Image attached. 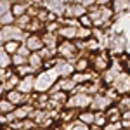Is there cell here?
I'll list each match as a JSON object with an SVG mask.
<instances>
[{
    "instance_id": "1",
    "label": "cell",
    "mask_w": 130,
    "mask_h": 130,
    "mask_svg": "<svg viewBox=\"0 0 130 130\" xmlns=\"http://www.w3.org/2000/svg\"><path fill=\"white\" fill-rule=\"evenodd\" d=\"M59 82V75L54 70H42L38 75H35V92L37 94H49L50 89Z\"/></svg>"
},
{
    "instance_id": "2",
    "label": "cell",
    "mask_w": 130,
    "mask_h": 130,
    "mask_svg": "<svg viewBox=\"0 0 130 130\" xmlns=\"http://www.w3.org/2000/svg\"><path fill=\"white\" fill-rule=\"evenodd\" d=\"M90 102H92V95L89 94H83V92H75L71 94L68 101H66V108L68 109H82L83 108H90Z\"/></svg>"
},
{
    "instance_id": "3",
    "label": "cell",
    "mask_w": 130,
    "mask_h": 130,
    "mask_svg": "<svg viewBox=\"0 0 130 130\" xmlns=\"http://www.w3.org/2000/svg\"><path fill=\"white\" fill-rule=\"evenodd\" d=\"M57 54H59L64 61H68V62H75V61L80 57V52L76 50L75 43H73V42H66V40H62L59 45H57Z\"/></svg>"
},
{
    "instance_id": "4",
    "label": "cell",
    "mask_w": 130,
    "mask_h": 130,
    "mask_svg": "<svg viewBox=\"0 0 130 130\" xmlns=\"http://www.w3.org/2000/svg\"><path fill=\"white\" fill-rule=\"evenodd\" d=\"M0 31H2L4 42H19V43H24V40L28 38V33L23 31V30H19L16 24L5 26V28H2Z\"/></svg>"
},
{
    "instance_id": "5",
    "label": "cell",
    "mask_w": 130,
    "mask_h": 130,
    "mask_svg": "<svg viewBox=\"0 0 130 130\" xmlns=\"http://www.w3.org/2000/svg\"><path fill=\"white\" fill-rule=\"evenodd\" d=\"M54 70L57 71L59 78H71V76L75 75V66H73V62H68V61H64V59H57V57H56V66H54Z\"/></svg>"
},
{
    "instance_id": "6",
    "label": "cell",
    "mask_w": 130,
    "mask_h": 130,
    "mask_svg": "<svg viewBox=\"0 0 130 130\" xmlns=\"http://www.w3.org/2000/svg\"><path fill=\"white\" fill-rule=\"evenodd\" d=\"M108 68H109V57H108L106 52L92 57V71L94 73H104Z\"/></svg>"
},
{
    "instance_id": "7",
    "label": "cell",
    "mask_w": 130,
    "mask_h": 130,
    "mask_svg": "<svg viewBox=\"0 0 130 130\" xmlns=\"http://www.w3.org/2000/svg\"><path fill=\"white\" fill-rule=\"evenodd\" d=\"M111 87L116 90L118 94H125V92H130V75L120 73V75L116 76V80L113 82V85H111Z\"/></svg>"
},
{
    "instance_id": "8",
    "label": "cell",
    "mask_w": 130,
    "mask_h": 130,
    "mask_svg": "<svg viewBox=\"0 0 130 130\" xmlns=\"http://www.w3.org/2000/svg\"><path fill=\"white\" fill-rule=\"evenodd\" d=\"M120 73H121V64L118 62V61H115L109 68L102 73V82H104V83H108V85H111L113 82L116 80V76H118Z\"/></svg>"
},
{
    "instance_id": "9",
    "label": "cell",
    "mask_w": 130,
    "mask_h": 130,
    "mask_svg": "<svg viewBox=\"0 0 130 130\" xmlns=\"http://www.w3.org/2000/svg\"><path fill=\"white\" fill-rule=\"evenodd\" d=\"M18 92H21L23 95H30L35 92V75H30V76H24L21 78L19 85H18Z\"/></svg>"
},
{
    "instance_id": "10",
    "label": "cell",
    "mask_w": 130,
    "mask_h": 130,
    "mask_svg": "<svg viewBox=\"0 0 130 130\" xmlns=\"http://www.w3.org/2000/svg\"><path fill=\"white\" fill-rule=\"evenodd\" d=\"M28 97L30 95H23L18 90H10V92H5V99L9 101L14 108H19L23 104H28Z\"/></svg>"
},
{
    "instance_id": "11",
    "label": "cell",
    "mask_w": 130,
    "mask_h": 130,
    "mask_svg": "<svg viewBox=\"0 0 130 130\" xmlns=\"http://www.w3.org/2000/svg\"><path fill=\"white\" fill-rule=\"evenodd\" d=\"M111 106V101H108L102 94H95V95H92V102H90V108H92V111L95 113V111H104L108 109Z\"/></svg>"
},
{
    "instance_id": "12",
    "label": "cell",
    "mask_w": 130,
    "mask_h": 130,
    "mask_svg": "<svg viewBox=\"0 0 130 130\" xmlns=\"http://www.w3.org/2000/svg\"><path fill=\"white\" fill-rule=\"evenodd\" d=\"M43 9L49 10L50 14H54L56 18H64V10H66V4L64 2H45Z\"/></svg>"
},
{
    "instance_id": "13",
    "label": "cell",
    "mask_w": 130,
    "mask_h": 130,
    "mask_svg": "<svg viewBox=\"0 0 130 130\" xmlns=\"http://www.w3.org/2000/svg\"><path fill=\"white\" fill-rule=\"evenodd\" d=\"M23 45L30 50L31 54H33V52H40V50L43 49V43H42V37L40 35H28V38L24 40Z\"/></svg>"
},
{
    "instance_id": "14",
    "label": "cell",
    "mask_w": 130,
    "mask_h": 130,
    "mask_svg": "<svg viewBox=\"0 0 130 130\" xmlns=\"http://www.w3.org/2000/svg\"><path fill=\"white\" fill-rule=\"evenodd\" d=\"M42 43L45 49H50V50H57V45H59V37L57 33H43L42 35Z\"/></svg>"
},
{
    "instance_id": "15",
    "label": "cell",
    "mask_w": 130,
    "mask_h": 130,
    "mask_svg": "<svg viewBox=\"0 0 130 130\" xmlns=\"http://www.w3.org/2000/svg\"><path fill=\"white\" fill-rule=\"evenodd\" d=\"M33 111H35L33 106H30V104H23V106H19V108H16L12 115H14L16 121H23V120H28Z\"/></svg>"
},
{
    "instance_id": "16",
    "label": "cell",
    "mask_w": 130,
    "mask_h": 130,
    "mask_svg": "<svg viewBox=\"0 0 130 130\" xmlns=\"http://www.w3.org/2000/svg\"><path fill=\"white\" fill-rule=\"evenodd\" d=\"M76 30L78 28H75V26H61V30L57 31V37H61L66 42H73L76 40Z\"/></svg>"
},
{
    "instance_id": "17",
    "label": "cell",
    "mask_w": 130,
    "mask_h": 130,
    "mask_svg": "<svg viewBox=\"0 0 130 130\" xmlns=\"http://www.w3.org/2000/svg\"><path fill=\"white\" fill-rule=\"evenodd\" d=\"M28 7H30V2H14L12 7H10V12H12V16L18 19V18L24 16V14L28 12Z\"/></svg>"
},
{
    "instance_id": "18",
    "label": "cell",
    "mask_w": 130,
    "mask_h": 130,
    "mask_svg": "<svg viewBox=\"0 0 130 130\" xmlns=\"http://www.w3.org/2000/svg\"><path fill=\"white\" fill-rule=\"evenodd\" d=\"M57 85H59L61 92H66L68 95L70 94H75V90H76V85H75V82L71 80V78H59Z\"/></svg>"
},
{
    "instance_id": "19",
    "label": "cell",
    "mask_w": 130,
    "mask_h": 130,
    "mask_svg": "<svg viewBox=\"0 0 130 130\" xmlns=\"http://www.w3.org/2000/svg\"><path fill=\"white\" fill-rule=\"evenodd\" d=\"M78 121H80L82 125H85V127H90V125H94V118H95V113L94 111H82L78 113Z\"/></svg>"
},
{
    "instance_id": "20",
    "label": "cell",
    "mask_w": 130,
    "mask_h": 130,
    "mask_svg": "<svg viewBox=\"0 0 130 130\" xmlns=\"http://www.w3.org/2000/svg\"><path fill=\"white\" fill-rule=\"evenodd\" d=\"M19 82H21V78L16 75V73H12L7 80L4 82L2 85H4V89H5V92H10V90H16L18 89V85H19Z\"/></svg>"
},
{
    "instance_id": "21",
    "label": "cell",
    "mask_w": 130,
    "mask_h": 130,
    "mask_svg": "<svg viewBox=\"0 0 130 130\" xmlns=\"http://www.w3.org/2000/svg\"><path fill=\"white\" fill-rule=\"evenodd\" d=\"M73 66H75V73H85V71H89L90 68V61L89 59H85V57H78V59L73 62Z\"/></svg>"
},
{
    "instance_id": "22",
    "label": "cell",
    "mask_w": 130,
    "mask_h": 130,
    "mask_svg": "<svg viewBox=\"0 0 130 130\" xmlns=\"http://www.w3.org/2000/svg\"><path fill=\"white\" fill-rule=\"evenodd\" d=\"M28 64H30L35 71H38L42 66H43V59L40 57L38 52H33V54H30V57H28Z\"/></svg>"
},
{
    "instance_id": "23",
    "label": "cell",
    "mask_w": 130,
    "mask_h": 130,
    "mask_svg": "<svg viewBox=\"0 0 130 130\" xmlns=\"http://www.w3.org/2000/svg\"><path fill=\"white\" fill-rule=\"evenodd\" d=\"M111 9H113V14H121L123 10L130 9V2H121V0L113 2V4H111Z\"/></svg>"
},
{
    "instance_id": "24",
    "label": "cell",
    "mask_w": 130,
    "mask_h": 130,
    "mask_svg": "<svg viewBox=\"0 0 130 130\" xmlns=\"http://www.w3.org/2000/svg\"><path fill=\"white\" fill-rule=\"evenodd\" d=\"M2 47H4V50H5L9 56H14V54H18V50H19L21 43H19V42H5Z\"/></svg>"
},
{
    "instance_id": "25",
    "label": "cell",
    "mask_w": 130,
    "mask_h": 130,
    "mask_svg": "<svg viewBox=\"0 0 130 130\" xmlns=\"http://www.w3.org/2000/svg\"><path fill=\"white\" fill-rule=\"evenodd\" d=\"M9 66H12L10 64V56L4 50V47H0V68L2 70H9Z\"/></svg>"
},
{
    "instance_id": "26",
    "label": "cell",
    "mask_w": 130,
    "mask_h": 130,
    "mask_svg": "<svg viewBox=\"0 0 130 130\" xmlns=\"http://www.w3.org/2000/svg\"><path fill=\"white\" fill-rule=\"evenodd\" d=\"M16 75H18L19 78H24V76L35 75V70L31 68L30 64H24V66H19V68H16Z\"/></svg>"
},
{
    "instance_id": "27",
    "label": "cell",
    "mask_w": 130,
    "mask_h": 130,
    "mask_svg": "<svg viewBox=\"0 0 130 130\" xmlns=\"http://www.w3.org/2000/svg\"><path fill=\"white\" fill-rule=\"evenodd\" d=\"M89 38H92V30L89 28H80L76 30V40H82V42H87Z\"/></svg>"
},
{
    "instance_id": "28",
    "label": "cell",
    "mask_w": 130,
    "mask_h": 130,
    "mask_svg": "<svg viewBox=\"0 0 130 130\" xmlns=\"http://www.w3.org/2000/svg\"><path fill=\"white\" fill-rule=\"evenodd\" d=\"M108 125V116L106 113H95V118H94V127L101 128V127H106Z\"/></svg>"
},
{
    "instance_id": "29",
    "label": "cell",
    "mask_w": 130,
    "mask_h": 130,
    "mask_svg": "<svg viewBox=\"0 0 130 130\" xmlns=\"http://www.w3.org/2000/svg\"><path fill=\"white\" fill-rule=\"evenodd\" d=\"M14 23H16V18L12 16L10 10H9V12H5V14L0 18V26H2V28H5V26H12Z\"/></svg>"
},
{
    "instance_id": "30",
    "label": "cell",
    "mask_w": 130,
    "mask_h": 130,
    "mask_svg": "<svg viewBox=\"0 0 130 130\" xmlns=\"http://www.w3.org/2000/svg\"><path fill=\"white\" fill-rule=\"evenodd\" d=\"M14 109L16 108L7 99H0V115H10V113H14Z\"/></svg>"
},
{
    "instance_id": "31",
    "label": "cell",
    "mask_w": 130,
    "mask_h": 130,
    "mask_svg": "<svg viewBox=\"0 0 130 130\" xmlns=\"http://www.w3.org/2000/svg\"><path fill=\"white\" fill-rule=\"evenodd\" d=\"M10 64H12L14 68H19V66L28 64V59L23 57V56H19V54H14V56H10Z\"/></svg>"
},
{
    "instance_id": "32",
    "label": "cell",
    "mask_w": 130,
    "mask_h": 130,
    "mask_svg": "<svg viewBox=\"0 0 130 130\" xmlns=\"http://www.w3.org/2000/svg\"><path fill=\"white\" fill-rule=\"evenodd\" d=\"M102 95H104V97H106L108 101L115 102V101H118V95H120V94H118L116 90L113 89V87H108V89L104 90V94H102Z\"/></svg>"
},
{
    "instance_id": "33",
    "label": "cell",
    "mask_w": 130,
    "mask_h": 130,
    "mask_svg": "<svg viewBox=\"0 0 130 130\" xmlns=\"http://www.w3.org/2000/svg\"><path fill=\"white\" fill-rule=\"evenodd\" d=\"M102 47H101V43L95 38H89L87 40V50H90V52H97V50H101Z\"/></svg>"
},
{
    "instance_id": "34",
    "label": "cell",
    "mask_w": 130,
    "mask_h": 130,
    "mask_svg": "<svg viewBox=\"0 0 130 130\" xmlns=\"http://www.w3.org/2000/svg\"><path fill=\"white\" fill-rule=\"evenodd\" d=\"M78 24H80V28H89V30H92V19H90L89 16L85 14V16H82L80 19H78Z\"/></svg>"
},
{
    "instance_id": "35",
    "label": "cell",
    "mask_w": 130,
    "mask_h": 130,
    "mask_svg": "<svg viewBox=\"0 0 130 130\" xmlns=\"http://www.w3.org/2000/svg\"><path fill=\"white\" fill-rule=\"evenodd\" d=\"M18 54H19V56H23V57H26V59H28V57H30V50L26 49V47H24V45H23V43H21V47H19V50H18Z\"/></svg>"
},
{
    "instance_id": "36",
    "label": "cell",
    "mask_w": 130,
    "mask_h": 130,
    "mask_svg": "<svg viewBox=\"0 0 130 130\" xmlns=\"http://www.w3.org/2000/svg\"><path fill=\"white\" fill-rule=\"evenodd\" d=\"M120 106H121V108H127V109L130 111V97H127V99H121V101H120Z\"/></svg>"
},
{
    "instance_id": "37",
    "label": "cell",
    "mask_w": 130,
    "mask_h": 130,
    "mask_svg": "<svg viewBox=\"0 0 130 130\" xmlns=\"http://www.w3.org/2000/svg\"><path fill=\"white\" fill-rule=\"evenodd\" d=\"M73 130H89V127H85V125H82L80 121H78V123H76V127H75Z\"/></svg>"
},
{
    "instance_id": "38",
    "label": "cell",
    "mask_w": 130,
    "mask_h": 130,
    "mask_svg": "<svg viewBox=\"0 0 130 130\" xmlns=\"http://www.w3.org/2000/svg\"><path fill=\"white\" fill-rule=\"evenodd\" d=\"M5 71H7V70H2V68H0V83H4V78H5Z\"/></svg>"
},
{
    "instance_id": "39",
    "label": "cell",
    "mask_w": 130,
    "mask_h": 130,
    "mask_svg": "<svg viewBox=\"0 0 130 130\" xmlns=\"http://www.w3.org/2000/svg\"><path fill=\"white\" fill-rule=\"evenodd\" d=\"M121 120H130V111H127V113L121 115Z\"/></svg>"
},
{
    "instance_id": "40",
    "label": "cell",
    "mask_w": 130,
    "mask_h": 130,
    "mask_svg": "<svg viewBox=\"0 0 130 130\" xmlns=\"http://www.w3.org/2000/svg\"><path fill=\"white\" fill-rule=\"evenodd\" d=\"M4 94H5V89H4V85H2V83H0V97H2V95H4Z\"/></svg>"
},
{
    "instance_id": "41",
    "label": "cell",
    "mask_w": 130,
    "mask_h": 130,
    "mask_svg": "<svg viewBox=\"0 0 130 130\" xmlns=\"http://www.w3.org/2000/svg\"><path fill=\"white\" fill-rule=\"evenodd\" d=\"M89 130H102V128H95V127H92V128H89Z\"/></svg>"
},
{
    "instance_id": "42",
    "label": "cell",
    "mask_w": 130,
    "mask_h": 130,
    "mask_svg": "<svg viewBox=\"0 0 130 130\" xmlns=\"http://www.w3.org/2000/svg\"><path fill=\"white\" fill-rule=\"evenodd\" d=\"M54 130H62V128H61V127H56V128H54Z\"/></svg>"
},
{
    "instance_id": "43",
    "label": "cell",
    "mask_w": 130,
    "mask_h": 130,
    "mask_svg": "<svg viewBox=\"0 0 130 130\" xmlns=\"http://www.w3.org/2000/svg\"><path fill=\"white\" fill-rule=\"evenodd\" d=\"M0 130H10V128H9V127H5V128H0Z\"/></svg>"
},
{
    "instance_id": "44",
    "label": "cell",
    "mask_w": 130,
    "mask_h": 130,
    "mask_svg": "<svg viewBox=\"0 0 130 130\" xmlns=\"http://www.w3.org/2000/svg\"><path fill=\"white\" fill-rule=\"evenodd\" d=\"M127 66H128V68H130V61H128V62H127Z\"/></svg>"
},
{
    "instance_id": "45",
    "label": "cell",
    "mask_w": 130,
    "mask_h": 130,
    "mask_svg": "<svg viewBox=\"0 0 130 130\" xmlns=\"http://www.w3.org/2000/svg\"><path fill=\"white\" fill-rule=\"evenodd\" d=\"M120 130H127V128H120Z\"/></svg>"
},
{
    "instance_id": "46",
    "label": "cell",
    "mask_w": 130,
    "mask_h": 130,
    "mask_svg": "<svg viewBox=\"0 0 130 130\" xmlns=\"http://www.w3.org/2000/svg\"><path fill=\"white\" fill-rule=\"evenodd\" d=\"M35 130H42V128H35Z\"/></svg>"
}]
</instances>
